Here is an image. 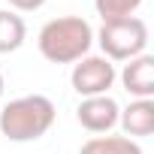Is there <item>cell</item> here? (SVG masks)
<instances>
[{"label":"cell","mask_w":154,"mask_h":154,"mask_svg":"<svg viewBox=\"0 0 154 154\" xmlns=\"http://www.w3.org/2000/svg\"><path fill=\"white\" fill-rule=\"evenodd\" d=\"M118 115H121V106L109 97V94H100V97H85L75 109V118L79 124L88 130V133H109L115 124H118Z\"/></svg>","instance_id":"cell-5"},{"label":"cell","mask_w":154,"mask_h":154,"mask_svg":"<svg viewBox=\"0 0 154 154\" xmlns=\"http://www.w3.org/2000/svg\"><path fill=\"white\" fill-rule=\"evenodd\" d=\"M142 6V0H94V9L103 21H112V18H127L133 15L136 9Z\"/></svg>","instance_id":"cell-10"},{"label":"cell","mask_w":154,"mask_h":154,"mask_svg":"<svg viewBox=\"0 0 154 154\" xmlns=\"http://www.w3.org/2000/svg\"><path fill=\"white\" fill-rule=\"evenodd\" d=\"M79 154H142V145L127 136H94L79 148Z\"/></svg>","instance_id":"cell-9"},{"label":"cell","mask_w":154,"mask_h":154,"mask_svg":"<svg viewBox=\"0 0 154 154\" xmlns=\"http://www.w3.org/2000/svg\"><path fill=\"white\" fill-rule=\"evenodd\" d=\"M97 42H100L106 60H133V57L145 54L148 24H145L139 15L103 21V27H100V33H97Z\"/></svg>","instance_id":"cell-3"},{"label":"cell","mask_w":154,"mask_h":154,"mask_svg":"<svg viewBox=\"0 0 154 154\" xmlns=\"http://www.w3.org/2000/svg\"><path fill=\"white\" fill-rule=\"evenodd\" d=\"M36 42H39V51H42L45 60H51V63H75L91 51L94 30L79 15H63V18H51L48 24H42Z\"/></svg>","instance_id":"cell-1"},{"label":"cell","mask_w":154,"mask_h":154,"mask_svg":"<svg viewBox=\"0 0 154 154\" xmlns=\"http://www.w3.org/2000/svg\"><path fill=\"white\" fill-rule=\"evenodd\" d=\"M54 103L42 94H27L3 106L0 112V133L9 142H33L45 136L54 124Z\"/></svg>","instance_id":"cell-2"},{"label":"cell","mask_w":154,"mask_h":154,"mask_svg":"<svg viewBox=\"0 0 154 154\" xmlns=\"http://www.w3.org/2000/svg\"><path fill=\"white\" fill-rule=\"evenodd\" d=\"M121 85H124V91L130 97L151 100L154 97V57L139 54V57L127 60V66L121 69Z\"/></svg>","instance_id":"cell-6"},{"label":"cell","mask_w":154,"mask_h":154,"mask_svg":"<svg viewBox=\"0 0 154 154\" xmlns=\"http://www.w3.org/2000/svg\"><path fill=\"white\" fill-rule=\"evenodd\" d=\"M118 72H115V63L106 60L103 54H85L82 60H75L72 66V91L79 94L82 100L85 97H100V94H109V88L115 85Z\"/></svg>","instance_id":"cell-4"},{"label":"cell","mask_w":154,"mask_h":154,"mask_svg":"<svg viewBox=\"0 0 154 154\" xmlns=\"http://www.w3.org/2000/svg\"><path fill=\"white\" fill-rule=\"evenodd\" d=\"M3 88H6V85H3V72H0V97H3Z\"/></svg>","instance_id":"cell-12"},{"label":"cell","mask_w":154,"mask_h":154,"mask_svg":"<svg viewBox=\"0 0 154 154\" xmlns=\"http://www.w3.org/2000/svg\"><path fill=\"white\" fill-rule=\"evenodd\" d=\"M9 6L18 9V12H36L45 6V0H9Z\"/></svg>","instance_id":"cell-11"},{"label":"cell","mask_w":154,"mask_h":154,"mask_svg":"<svg viewBox=\"0 0 154 154\" xmlns=\"http://www.w3.org/2000/svg\"><path fill=\"white\" fill-rule=\"evenodd\" d=\"M118 124H121L127 139L151 136L154 133V100H133L127 109H121Z\"/></svg>","instance_id":"cell-7"},{"label":"cell","mask_w":154,"mask_h":154,"mask_svg":"<svg viewBox=\"0 0 154 154\" xmlns=\"http://www.w3.org/2000/svg\"><path fill=\"white\" fill-rule=\"evenodd\" d=\"M27 39V24L18 12L9 9H0V54H9L18 51Z\"/></svg>","instance_id":"cell-8"}]
</instances>
